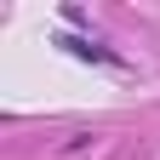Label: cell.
<instances>
[{"instance_id":"1","label":"cell","mask_w":160,"mask_h":160,"mask_svg":"<svg viewBox=\"0 0 160 160\" xmlns=\"http://www.w3.org/2000/svg\"><path fill=\"white\" fill-rule=\"evenodd\" d=\"M57 46H63V52H74V57H86V63H114V57H109L103 46H92V40H74V34H63Z\"/></svg>"}]
</instances>
